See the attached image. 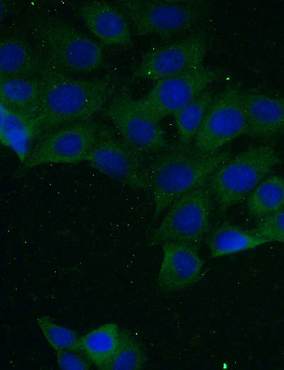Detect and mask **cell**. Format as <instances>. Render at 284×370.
<instances>
[{
	"mask_svg": "<svg viewBox=\"0 0 284 370\" xmlns=\"http://www.w3.org/2000/svg\"><path fill=\"white\" fill-rule=\"evenodd\" d=\"M40 75L43 90L32 124L33 134H46L65 125L89 120L106 103L115 88L109 76L75 79L48 59Z\"/></svg>",
	"mask_w": 284,
	"mask_h": 370,
	"instance_id": "obj_1",
	"label": "cell"
},
{
	"mask_svg": "<svg viewBox=\"0 0 284 370\" xmlns=\"http://www.w3.org/2000/svg\"><path fill=\"white\" fill-rule=\"evenodd\" d=\"M231 158L229 151L204 154L190 144L178 143L161 151L146 168L148 189L156 218L177 199L207 183L209 176Z\"/></svg>",
	"mask_w": 284,
	"mask_h": 370,
	"instance_id": "obj_2",
	"label": "cell"
},
{
	"mask_svg": "<svg viewBox=\"0 0 284 370\" xmlns=\"http://www.w3.org/2000/svg\"><path fill=\"white\" fill-rule=\"evenodd\" d=\"M273 144L248 148L217 168L207 184L219 211L223 213L241 202L280 162Z\"/></svg>",
	"mask_w": 284,
	"mask_h": 370,
	"instance_id": "obj_3",
	"label": "cell"
},
{
	"mask_svg": "<svg viewBox=\"0 0 284 370\" xmlns=\"http://www.w3.org/2000/svg\"><path fill=\"white\" fill-rule=\"evenodd\" d=\"M139 36L169 37L191 28L208 13L202 1L123 0L114 2Z\"/></svg>",
	"mask_w": 284,
	"mask_h": 370,
	"instance_id": "obj_4",
	"label": "cell"
},
{
	"mask_svg": "<svg viewBox=\"0 0 284 370\" xmlns=\"http://www.w3.org/2000/svg\"><path fill=\"white\" fill-rule=\"evenodd\" d=\"M38 33L45 46L47 59L61 70L89 73L104 63L102 47L63 20H42Z\"/></svg>",
	"mask_w": 284,
	"mask_h": 370,
	"instance_id": "obj_5",
	"label": "cell"
},
{
	"mask_svg": "<svg viewBox=\"0 0 284 370\" xmlns=\"http://www.w3.org/2000/svg\"><path fill=\"white\" fill-rule=\"evenodd\" d=\"M212 210V195L205 183L186 193L170 206L152 233L149 245L178 242L199 249L209 230Z\"/></svg>",
	"mask_w": 284,
	"mask_h": 370,
	"instance_id": "obj_6",
	"label": "cell"
},
{
	"mask_svg": "<svg viewBox=\"0 0 284 370\" xmlns=\"http://www.w3.org/2000/svg\"><path fill=\"white\" fill-rule=\"evenodd\" d=\"M218 69L202 66L155 82L142 98L133 105L155 121H160L189 104L221 75Z\"/></svg>",
	"mask_w": 284,
	"mask_h": 370,
	"instance_id": "obj_7",
	"label": "cell"
},
{
	"mask_svg": "<svg viewBox=\"0 0 284 370\" xmlns=\"http://www.w3.org/2000/svg\"><path fill=\"white\" fill-rule=\"evenodd\" d=\"M239 85H228L214 97L196 134L195 148L212 154L226 144L246 134L247 120Z\"/></svg>",
	"mask_w": 284,
	"mask_h": 370,
	"instance_id": "obj_8",
	"label": "cell"
},
{
	"mask_svg": "<svg viewBox=\"0 0 284 370\" xmlns=\"http://www.w3.org/2000/svg\"><path fill=\"white\" fill-rule=\"evenodd\" d=\"M101 127L89 120L65 125L43 135L23 160V170L48 164L85 161Z\"/></svg>",
	"mask_w": 284,
	"mask_h": 370,
	"instance_id": "obj_9",
	"label": "cell"
},
{
	"mask_svg": "<svg viewBox=\"0 0 284 370\" xmlns=\"http://www.w3.org/2000/svg\"><path fill=\"white\" fill-rule=\"evenodd\" d=\"M143 155L111 130L101 128L85 161L101 174L124 184L148 189Z\"/></svg>",
	"mask_w": 284,
	"mask_h": 370,
	"instance_id": "obj_10",
	"label": "cell"
},
{
	"mask_svg": "<svg viewBox=\"0 0 284 370\" xmlns=\"http://www.w3.org/2000/svg\"><path fill=\"white\" fill-rule=\"evenodd\" d=\"M104 112L121 139L139 153L158 152L168 147L159 122L138 110L128 92L116 94Z\"/></svg>",
	"mask_w": 284,
	"mask_h": 370,
	"instance_id": "obj_11",
	"label": "cell"
},
{
	"mask_svg": "<svg viewBox=\"0 0 284 370\" xmlns=\"http://www.w3.org/2000/svg\"><path fill=\"white\" fill-rule=\"evenodd\" d=\"M206 51V41L200 34L154 48L143 56L133 78L156 82L197 69L203 66Z\"/></svg>",
	"mask_w": 284,
	"mask_h": 370,
	"instance_id": "obj_12",
	"label": "cell"
},
{
	"mask_svg": "<svg viewBox=\"0 0 284 370\" xmlns=\"http://www.w3.org/2000/svg\"><path fill=\"white\" fill-rule=\"evenodd\" d=\"M162 250L163 259L156 280L161 291L178 290L200 278L204 260L197 248L182 243L165 242Z\"/></svg>",
	"mask_w": 284,
	"mask_h": 370,
	"instance_id": "obj_13",
	"label": "cell"
},
{
	"mask_svg": "<svg viewBox=\"0 0 284 370\" xmlns=\"http://www.w3.org/2000/svg\"><path fill=\"white\" fill-rule=\"evenodd\" d=\"M79 13L88 30L102 43L118 46L131 43V26L116 6L102 1H89L80 5Z\"/></svg>",
	"mask_w": 284,
	"mask_h": 370,
	"instance_id": "obj_14",
	"label": "cell"
},
{
	"mask_svg": "<svg viewBox=\"0 0 284 370\" xmlns=\"http://www.w3.org/2000/svg\"><path fill=\"white\" fill-rule=\"evenodd\" d=\"M242 102L247 135L268 139L284 131V97L248 92L242 94Z\"/></svg>",
	"mask_w": 284,
	"mask_h": 370,
	"instance_id": "obj_15",
	"label": "cell"
},
{
	"mask_svg": "<svg viewBox=\"0 0 284 370\" xmlns=\"http://www.w3.org/2000/svg\"><path fill=\"white\" fill-rule=\"evenodd\" d=\"M43 90V81L41 77L1 79V107L23 118L32 127L40 106Z\"/></svg>",
	"mask_w": 284,
	"mask_h": 370,
	"instance_id": "obj_16",
	"label": "cell"
},
{
	"mask_svg": "<svg viewBox=\"0 0 284 370\" xmlns=\"http://www.w3.org/2000/svg\"><path fill=\"white\" fill-rule=\"evenodd\" d=\"M43 65L44 62L23 38L9 36L1 40V80L33 78L41 74Z\"/></svg>",
	"mask_w": 284,
	"mask_h": 370,
	"instance_id": "obj_17",
	"label": "cell"
},
{
	"mask_svg": "<svg viewBox=\"0 0 284 370\" xmlns=\"http://www.w3.org/2000/svg\"><path fill=\"white\" fill-rule=\"evenodd\" d=\"M266 243L268 241L254 229L248 230L226 222L214 227L207 238L212 258L254 249Z\"/></svg>",
	"mask_w": 284,
	"mask_h": 370,
	"instance_id": "obj_18",
	"label": "cell"
},
{
	"mask_svg": "<svg viewBox=\"0 0 284 370\" xmlns=\"http://www.w3.org/2000/svg\"><path fill=\"white\" fill-rule=\"evenodd\" d=\"M121 332L114 322L90 330L80 337V353L98 369L106 370L119 347Z\"/></svg>",
	"mask_w": 284,
	"mask_h": 370,
	"instance_id": "obj_19",
	"label": "cell"
},
{
	"mask_svg": "<svg viewBox=\"0 0 284 370\" xmlns=\"http://www.w3.org/2000/svg\"><path fill=\"white\" fill-rule=\"evenodd\" d=\"M249 214L257 219L284 208V178L271 176L263 180L250 194Z\"/></svg>",
	"mask_w": 284,
	"mask_h": 370,
	"instance_id": "obj_20",
	"label": "cell"
},
{
	"mask_svg": "<svg viewBox=\"0 0 284 370\" xmlns=\"http://www.w3.org/2000/svg\"><path fill=\"white\" fill-rule=\"evenodd\" d=\"M214 98L212 91L204 90L173 115L180 143L190 144L194 140Z\"/></svg>",
	"mask_w": 284,
	"mask_h": 370,
	"instance_id": "obj_21",
	"label": "cell"
},
{
	"mask_svg": "<svg viewBox=\"0 0 284 370\" xmlns=\"http://www.w3.org/2000/svg\"><path fill=\"white\" fill-rule=\"evenodd\" d=\"M147 361L141 344L128 331L121 332L119 347L106 370H138Z\"/></svg>",
	"mask_w": 284,
	"mask_h": 370,
	"instance_id": "obj_22",
	"label": "cell"
},
{
	"mask_svg": "<svg viewBox=\"0 0 284 370\" xmlns=\"http://www.w3.org/2000/svg\"><path fill=\"white\" fill-rule=\"evenodd\" d=\"M37 324L49 345L57 350H72L80 352L77 333L54 322L48 316L38 317Z\"/></svg>",
	"mask_w": 284,
	"mask_h": 370,
	"instance_id": "obj_23",
	"label": "cell"
},
{
	"mask_svg": "<svg viewBox=\"0 0 284 370\" xmlns=\"http://www.w3.org/2000/svg\"><path fill=\"white\" fill-rule=\"evenodd\" d=\"M254 230L269 242L284 243V208L258 219Z\"/></svg>",
	"mask_w": 284,
	"mask_h": 370,
	"instance_id": "obj_24",
	"label": "cell"
},
{
	"mask_svg": "<svg viewBox=\"0 0 284 370\" xmlns=\"http://www.w3.org/2000/svg\"><path fill=\"white\" fill-rule=\"evenodd\" d=\"M58 366L65 370H87L90 369V361L80 355V352L72 350L55 351Z\"/></svg>",
	"mask_w": 284,
	"mask_h": 370,
	"instance_id": "obj_25",
	"label": "cell"
}]
</instances>
